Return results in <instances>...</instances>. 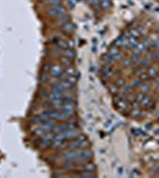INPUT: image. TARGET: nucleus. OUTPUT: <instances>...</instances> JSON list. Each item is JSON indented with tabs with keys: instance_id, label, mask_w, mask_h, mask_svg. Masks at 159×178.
Returning a JSON list of instances; mask_svg holds the SVG:
<instances>
[{
	"instance_id": "nucleus-4",
	"label": "nucleus",
	"mask_w": 159,
	"mask_h": 178,
	"mask_svg": "<svg viewBox=\"0 0 159 178\" xmlns=\"http://www.w3.org/2000/svg\"><path fill=\"white\" fill-rule=\"evenodd\" d=\"M62 53H63V56H64V57H68V58H70V59H73V58L76 56L75 51L73 50V48H67V49H63V50H62Z\"/></svg>"
},
{
	"instance_id": "nucleus-10",
	"label": "nucleus",
	"mask_w": 159,
	"mask_h": 178,
	"mask_svg": "<svg viewBox=\"0 0 159 178\" xmlns=\"http://www.w3.org/2000/svg\"><path fill=\"white\" fill-rule=\"evenodd\" d=\"M61 64L62 66H67V67H70V58L68 57H61Z\"/></svg>"
},
{
	"instance_id": "nucleus-5",
	"label": "nucleus",
	"mask_w": 159,
	"mask_h": 178,
	"mask_svg": "<svg viewBox=\"0 0 159 178\" xmlns=\"http://www.w3.org/2000/svg\"><path fill=\"white\" fill-rule=\"evenodd\" d=\"M57 18H58L57 24H58V25H62V26L64 25V24H67V23H68V19H69L68 16H67V13H66V14H62V16H59V17H57Z\"/></svg>"
},
{
	"instance_id": "nucleus-18",
	"label": "nucleus",
	"mask_w": 159,
	"mask_h": 178,
	"mask_svg": "<svg viewBox=\"0 0 159 178\" xmlns=\"http://www.w3.org/2000/svg\"><path fill=\"white\" fill-rule=\"evenodd\" d=\"M144 98H145V95H144V94H143V93H140V94H139V95H138V98H137V100H138V101H139V102H141V100H143V99H144Z\"/></svg>"
},
{
	"instance_id": "nucleus-15",
	"label": "nucleus",
	"mask_w": 159,
	"mask_h": 178,
	"mask_svg": "<svg viewBox=\"0 0 159 178\" xmlns=\"http://www.w3.org/2000/svg\"><path fill=\"white\" fill-rule=\"evenodd\" d=\"M140 62H141L143 67H145V68L150 67V61H148V59H140Z\"/></svg>"
},
{
	"instance_id": "nucleus-19",
	"label": "nucleus",
	"mask_w": 159,
	"mask_h": 178,
	"mask_svg": "<svg viewBox=\"0 0 159 178\" xmlns=\"http://www.w3.org/2000/svg\"><path fill=\"white\" fill-rule=\"evenodd\" d=\"M143 92H148L150 90V87H140Z\"/></svg>"
},
{
	"instance_id": "nucleus-24",
	"label": "nucleus",
	"mask_w": 159,
	"mask_h": 178,
	"mask_svg": "<svg viewBox=\"0 0 159 178\" xmlns=\"http://www.w3.org/2000/svg\"><path fill=\"white\" fill-rule=\"evenodd\" d=\"M157 90H158V92H159V84H158V87H157Z\"/></svg>"
},
{
	"instance_id": "nucleus-8",
	"label": "nucleus",
	"mask_w": 159,
	"mask_h": 178,
	"mask_svg": "<svg viewBox=\"0 0 159 178\" xmlns=\"http://www.w3.org/2000/svg\"><path fill=\"white\" fill-rule=\"evenodd\" d=\"M147 75H148L150 77H152V78H157V77H158V71L155 70V68H150Z\"/></svg>"
},
{
	"instance_id": "nucleus-7",
	"label": "nucleus",
	"mask_w": 159,
	"mask_h": 178,
	"mask_svg": "<svg viewBox=\"0 0 159 178\" xmlns=\"http://www.w3.org/2000/svg\"><path fill=\"white\" fill-rule=\"evenodd\" d=\"M137 44H138L137 37H130V38H128V46H130V48H134Z\"/></svg>"
},
{
	"instance_id": "nucleus-22",
	"label": "nucleus",
	"mask_w": 159,
	"mask_h": 178,
	"mask_svg": "<svg viewBox=\"0 0 159 178\" xmlns=\"http://www.w3.org/2000/svg\"><path fill=\"white\" fill-rule=\"evenodd\" d=\"M154 58H155V59H159V51H158L157 53H154Z\"/></svg>"
},
{
	"instance_id": "nucleus-12",
	"label": "nucleus",
	"mask_w": 159,
	"mask_h": 178,
	"mask_svg": "<svg viewBox=\"0 0 159 178\" xmlns=\"http://www.w3.org/2000/svg\"><path fill=\"white\" fill-rule=\"evenodd\" d=\"M131 59L135 63V62H140V53H138V52H133V55H132V57H131Z\"/></svg>"
},
{
	"instance_id": "nucleus-3",
	"label": "nucleus",
	"mask_w": 159,
	"mask_h": 178,
	"mask_svg": "<svg viewBox=\"0 0 159 178\" xmlns=\"http://www.w3.org/2000/svg\"><path fill=\"white\" fill-rule=\"evenodd\" d=\"M62 27H63V32L67 33V35H71V33L75 31V26H74L71 23H69V21H68L67 24H64Z\"/></svg>"
},
{
	"instance_id": "nucleus-14",
	"label": "nucleus",
	"mask_w": 159,
	"mask_h": 178,
	"mask_svg": "<svg viewBox=\"0 0 159 178\" xmlns=\"http://www.w3.org/2000/svg\"><path fill=\"white\" fill-rule=\"evenodd\" d=\"M76 176H78V177H95V173H90V171H86L84 173H78Z\"/></svg>"
},
{
	"instance_id": "nucleus-6",
	"label": "nucleus",
	"mask_w": 159,
	"mask_h": 178,
	"mask_svg": "<svg viewBox=\"0 0 159 178\" xmlns=\"http://www.w3.org/2000/svg\"><path fill=\"white\" fill-rule=\"evenodd\" d=\"M145 50H146L145 43H138V44L135 45V52H138V53H141V52H144Z\"/></svg>"
},
{
	"instance_id": "nucleus-20",
	"label": "nucleus",
	"mask_w": 159,
	"mask_h": 178,
	"mask_svg": "<svg viewBox=\"0 0 159 178\" xmlns=\"http://www.w3.org/2000/svg\"><path fill=\"white\" fill-rule=\"evenodd\" d=\"M147 77H148V75H147V74H141V80H145V78L147 80Z\"/></svg>"
},
{
	"instance_id": "nucleus-2",
	"label": "nucleus",
	"mask_w": 159,
	"mask_h": 178,
	"mask_svg": "<svg viewBox=\"0 0 159 178\" xmlns=\"http://www.w3.org/2000/svg\"><path fill=\"white\" fill-rule=\"evenodd\" d=\"M49 75H50V77H53V78H61L64 75V68H63V66L61 63L59 64H51L50 70H49Z\"/></svg>"
},
{
	"instance_id": "nucleus-17",
	"label": "nucleus",
	"mask_w": 159,
	"mask_h": 178,
	"mask_svg": "<svg viewBox=\"0 0 159 178\" xmlns=\"http://www.w3.org/2000/svg\"><path fill=\"white\" fill-rule=\"evenodd\" d=\"M140 83H141V80L133 81V87H141V85H140Z\"/></svg>"
},
{
	"instance_id": "nucleus-9",
	"label": "nucleus",
	"mask_w": 159,
	"mask_h": 178,
	"mask_svg": "<svg viewBox=\"0 0 159 178\" xmlns=\"http://www.w3.org/2000/svg\"><path fill=\"white\" fill-rule=\"evenodd\" d=\"M84 170L86 171H90V172H94L95 171V165L93 164V163H86L84 164Z\"/></svg>"
},
{
	"instance_id": "nucleus-11",
	"label": "nucleus",
	"mask_w": 159,
	"mask_h": 178,
	"mask_svg": "<svg viewBox=\"0 0 159 178\" xmlns=\"http://www.w3.org/2000/svg\"><path fill=\"white\" fill-rule=\"evenodd\" d=\"M141 106H144V107H146V106H148L150 103H151V98L150 96H145L143 100H141Z\"/></svg>"
},
{
	"instance_id": "nucleus-13",
	"label": "nucleus",
	"mask_w": 159,
	"mask_h": 178,
	"mask_svg": "<svg viewBox=\"0 0 159 178\" xmlns=\"http://www.w3.org/2000/svg\"><path fill=\"white\" fill-rule=\"evenodd\" d=\"M50 80V76H48L45 73H43L42 75H41V77H39V81L42 82V83H45V82H48Z\"/></svg>"
},
{
	"instance_id": "nucleus-1",
	"label": "nucleus",
	"mask_w": 159,
	"mask_h": 178,
	"mask_svg": "<svg viewBox=\"0 0 159 178\" xmlns=\"http://www.w3.org/2000/svg\"><path fill=\"white\" fill-rule=\"evenodd\" d=\"M46 13L48 16L50 17H59L62 14H66L67 13V9L64 6H62L61 4H57V5H51L48 10H46Z\"/></svg>"
},
{
	"instance_id": "nucleus-23",
	"label": "nucleus",
	"mask_w": 159,
	"mask_h": 178,
	"mask_svg": "<svg viewBox=\"0 0 159 178\" xmlns=\"http://www.w3.org/2000/svg\"><path fill=\"white\" fill-rule=\"evenodd\" d=\"M38 1H39V3H49L50 0H38Z\"/></svg>"
},
{
	"instance_id": "nucleus-16",
	"label": "nucleus",
	"mask_w": 159,
	"mask_h": 178,
	"mask_svg": "<svg viewBox=\"0 0 159 178\" xmlns=\"http://www.w3.org/2000/svg\"><path fill=\"white\" fill-rule=\"evenodd\" d=\"M131 89H132V87L130 84H123V87H122V90H125V92H131Z\"/></svg>"
},
{
	"instance_id": "nucleus-21",
	"label": "nucleus",
	"mask_w": 159,
	"mask_h": 178,
	"mask_svg": "<svg viewBox=\"0 0 159 178\" xmlns=\"http://www.w3.org/2000/svg\"><path fill=\"white\" fill-rule=\"evenodd\" d=\"M132 113H133V116H137V115H138V114H139V113H140V112H139V110H138V109H137V110H135V109H134V110H133V112H132Z\"/></svg>"
}]
</instances>
